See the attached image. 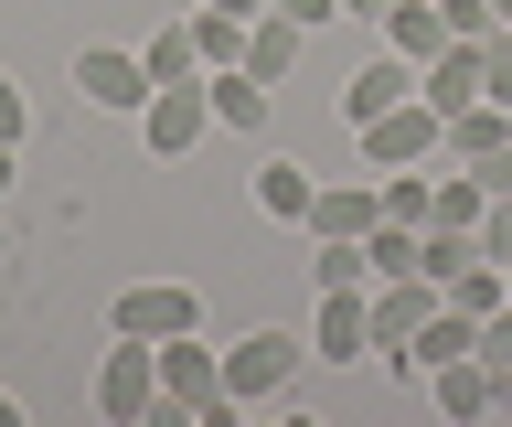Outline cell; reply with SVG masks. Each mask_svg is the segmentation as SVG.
<instances>
[{
	"instance_id": "cell-27",
	"label": "cell",
	"mask_w": 512,
	"mask_h": 427,
	"mask_svg": "<svg viewBox=\"0 0 512 427\" xmlns=\"http://www.w3.org/2000/svg\"><path fill=\"white\" fill-rule=\"evenodd\" d=\"M22 129H32V107H22V86H11V65H0V139L22 150Z\"/></svg>"
},
{
	"instance_id": "cell-12",
	"label": "cell",
	"mask_w": 512,
	"mask_h": 427,
	"mask_svg": "<svg viewBox=\"0 0 512 427\" xmlns=\"http://www.w3.org/2000/svg\"><path fill=\"white\" fill-rule=\"evenodd\" d=\"M406 97H416V65L406 54H374V65L342 75V129H374L384 107H406Z\"/></svg>"
},
{
	"instance_id": "cell-3",
	"label": "cell",
	"mask_w": 512,
	"mask_h": 427,
	"mask_svg": "<svg viewBox=\"0 0 512 427\" xmlns=\"http://www.w3.org/2000/svg\"><path fill=\"white\" fill-rule=\"evenodd\" d=\"M352 139H363V171H416V161L448 150V118L427 97H406V107H384L374 129H352Z\"/></svg>"
},
{
	"instance_id": "cell-15",
	"label": "cell",
	"mask_w": 512,
	"mask_h": 427,
	"mask_svg": "<svg viewBox=\"0 0 512 427\" xmlns=\"http://www.w3.org/2000/svg\"><path fill=\"white\" fill-rule=\"evenodd\" d=\"M203 86H214V129H267V75H246V65H203Z\"/></svg>"
},
{
	"instance_id": "cell-9",
	"label": "cell",
	"mask_w": 512,
	"mask_h": 427,
	"mask_svg": "<svg viewBox=\"0 0 512 427\" xmlns=\"http://www.w3.org/2000/svg\"><path fill=\"white\" fill-rule=\"evenodd\" d=\"M107 331H139V342H171V331H203V299L182 278H150V289H118Z\"/></svg>"
},
{
	"instance_id": "cell-18",
	"label": "cell",
	"mask_w": 512,
	"mask_h": 427,
	"mask_svg": "<svg viewBox=\"0 0 512 427\" xmlns=\"http://www.w3.org/2000/svg\"><path fill=\"white\" fill-rule=\"evenodd\" d=\"M459 353H480V321L470 310H427V331H416V385H427V374H438V363H459Z\"/></svg>"
},
{
	"instance_id": "cell-24",
	"label": "cell",
	"mask_w": 512,
	"mask_h": 427,
	"mask_svg": "<svg viewBox=\"0 0 512 427\" xmlns=\"http://www.w3.org/2000/svg\"><path fill=\"white\" fill-rule=\"evenodd\" d=\"M480 363H491V374H502V385H512V299H502V310H491V321H480Z\"/></svg>"
},
{
	"instance_id": "cell-2",
	"label": "cell",
	"mask_w": 512,
	"mask_h": 427,
	"mask_svg": "<svg viewBox=\"0 0 512 427\" xmlns=\"http://www.w3.org/2000/svg\"><path fill=\"white\" fill-rule=\"evenodd\" d=\"M438 310V278H374V353L395 385H416V331Z\"/></svg>"
},
{
	"instance_id": "cell-1",
	"label": "cell",
	"mask_w": 512,
	"mask_h": 427,
	"mask_svg": "<svg viewBox=\"0 0 512 427\" xmlns=\"http://www.w3.org/2000/svg\"><path fill=\"white\" fill-rule=\"evenodd\" d=\"M96 417L107 427H150L160 417V342H139V331L107 342V363H96Z\"/></svg>"
},
{
	"instance_id": "cell-22",
	"label": "cell",
	"mask_w": 512,
	"mask_h": 427,
	"mask_svg": "<svg viewBox=\"0 0 512 427\" xmlns=\"http://www.w3.org/2000/svg\"><path fill=\"white\" fill-rule=\"evenodd\" d=\"M310 278H320V289H374V257H363V246H320Z\"/></svg>"
},
{
	"instance_id": "cell-16",
	"label": "cell",
	"mask_w": 512,
	"mask_h": 427,
	"mask_svg": "<svg viewBox=\"0 0 512 427\" xmlns=\"http://www.w3.org/2000/svg\"><path fill=\"white\" fill-rule=\"evenodd\" d=\"M299 43H310V33H299V22H288L278 0H267V11L246 22V75H267V86H278V75L299 65Z\"/></svg>"
},
{
	"instance_id": "cell-14",
	"label": "cell",
	"mask_w": 512,
	"mask_h": 427,
	"mask_svg": "<svg viewBox=\"0 0 512 427\" xmlns=\"http://www.w3.org/2000/svg\"><path fill=\"white\" fill-rule=\"evenodd\" d=\"M448 43H459V33H448V11H438V0H384V54H406V65H438Z\"/></svg>"
},
{
	"instance_id": "cell-23",
	"label": "cell",
	"mask_w": 512,
	"mask_h": 427,
	"mask_svg": "<svg viewBox=\"0 0 512 427\" xmlns=\"http://www.w3.org/2000/svg\"><path fill=\"white\" fill-rule=\"evenodd\" d=\"M384 214L395 225H427V171H384Z\"/></svg>"
},
{
	"instance_id": "cell-33",
	"label": "cell",
	"mask_w": 512,
	"mask_h": 427,
	"mask_svg": "<svg viewBox=\"0 0 512 427\" xmlns=\"http://www.w3.org/2000/svg\"><path fill=\"white\" fill-rule=\"evenodd\" d=\"M0 427H22V406H11V385H0Z\"/></svg>"
},
{
	"instance_id": "cell-19",
	"label": "cell",
	"mask_w": 512,
	"mask_h": 427,
	"mask_svg": "<svg viewBox=\"0 0 512 427\" xmlns=\"http://www.w3.org/2000/svg\"><path fill=\"white\" fill-rule=\"evenodd\" d=\"M310 193H320V182H310L299 161H256V214H278V225H310Z\"/></svg>"
},
{
	"instance_id": "cell-21",
	"label": "cell",
	"mask_w": 512,
	"mask_h": 427,
	"mask_svg": "<svg viewBox=\"0 0 512 427\" xmlns=\"http://www.w3.org/2000/svg\"><path fill=\"white\" fill-rule=\"evenodd\" d=\"M192 43H203V65H246V22L235 11H192Z\"/></svg>"
},
{
	"instance_id": "cell-34",
	"label": "cell",
	"mask_w": 512,
	"mask_h": 427,
	"mask_svg": "<svg viewBox=\"0 0 512 427\" xmlns=\"http://www.w3.org/2000/svg\"><path fill=\"white\" fill-rule=\"evenodd\" d=\"M491 22H502V33H512V0H491Z\"/></svg>"
},
{
	"instance_id": "cell-20",
	"label": "cell",
	"mask_w": 512,
	"mask_h": 427,
	"mask_svg": "<svg viewBox=\"0 0 512 427\" xmlns=\"http://www.w3.org/2000/svg\"><path fill=\"white\" fill-rule=\"evenodd\" d=\"M139 65H150V86H182V75H203V43H192V22H160V33L139 43Z\"/></svg>"
},
{
	"instance_id": "cell-4",
	"label": "cell",
	"mask_w": 512,
	"mask_h": 427,
	"mask_svg": "<svg viewBox=\"0 0 512 427\" xmlns=\"http://www.w3.org/2000/svg\"><path fill=\"white\" fill-rule=\"evenodd\" d=\"M288 374H299V331H246V342H224V395H235V406L288 395Z\"/></svg>"
},
{
	"instance_id": "cell-13",
	"label": "cell",
	"mask_w": 512,
	"mask_h": 427,
	"mask_svg": "<svg viewBox=\"0 0 512 427\" xmlns=\"http://www.w3.org/2000/svg\"><path fill=\"white\" fill-rule=\"evenodd\" d=\"M416 97L438 107V118H459V107L491 97V75H480V43H448L438 65H416Z\"/></svg>"
},
{
	"instance_id": "cell-35",
	"label": "cell",
	"mask_w": 512,
	"mask_h": 427,
	"mask_svg": "<svg viewBox=\"0 0 512 427\" xmlns=\"http://www.w3.org/2000/svg\"><path fill=\"white\" fill-rule=\"evenodd\" d=\"M0 257H11V225H0Z\"/></svg>"
},
{
	"instance_id": "cell-29",
	"label": "cell",
	"mask_w": 512,
	"mask_h": 427,
	"mask_svg": "<svg viewBox=\"0 0 512 427\" xmlns=\"http://www.w3.org/2000/svg\"><path fill=\"white\" fill-rule=\"evenodd\" d=\"M288 22H299V33H320V22H342V0H278Z\"/></svg>"
},
{
	"instance_id": "cell-30",
	"label": "cell",
	"mask_w": 512,
	"mask_h": 427,
	"mask_svg": "<svg viewBox=\"0 0 512 427\" xmlns=\"http://www.w3.org/2000/svg\"><path fill=\"white\" fill-rule=\"evenodd\" d=\"M203 11H235V22H256V11H267V0H203Z\"/></svg>"
},
{
	"instance_id": "cell-11",
	"label": "cell",
	"mask_w": 512,
	"mask_h": 427,
	"mask_svg": "<svg viewBox=\"0 0 512 427\" xmlns=\"http://www.w3.org/2000/svg\"><path fill=\"white\" fill-rule=\"evenodd\" d=\"M310 353H320V363L374 353V289H320V310H310Z\"/></svg>"
},
{
	"instance_id": "cell-6",
	"label": "cell",
	"mask_w": 512,
	"mask_h": 427,
	"mask_svg": "<svg viewBox=\"0 0 512 427\" xmlns=\"http://www.w3.org/2000/svg\"><path fill=\"white\" fill-rule=\"evenodd\" d=\"M203 129H214V86H203V75H182V86H160V97L139 107V139H150L160 161H182Z\"/></svg>"
},
{
	"instance_id": "cell-26",
	"label": "cell",
	"mask_w": 512,
	"mask_h": 427,
	"mask_svg": "<svg viewBox=\"0 0 512 427\" xmlns=\"http://www.w3.org/2000/svg\"><path fill=\"white\" fill-rule=\"evenodd\" d=\"M480 246L512 267V193H491V214H480Z\"/></svg>"
},
{
	"instance_id": "cell-17",
	"label": "cell",
	"mask_w": 512,
	"mask_h": 427,
	"mask_svg": "<svg viewBox=\"0 0 512 427\" xmlns=\"http://www.w3.org/2000/svg\"><path fill=\"white\" fill-rule=\"evenodd\" d=\"M502 139H512V97H480V107L448 118V161H491Z\"/></svg>"
},
{
	"instance_id": "cell-28",
	"label": "cell",
	"mask_w": 512,
	"mask_h": 427,
	"mask_svg": "<svg viewBox=\"0 0 512 427\" xmlns=\"http://www.w3.org/2000/svg\"><path fill=\"white\" fill-rule=\"evenodd\" d=\"M459 171H480V193H512V139L491 150V161H459Z\"/></svg>"
},
{
	"instance_id": "cell-25",
	"label": "cell",
	"mask_w": 512,
	"mask_h": 427,
	"mask_svg": "<svg viewBox=\"0 0 512 427\" xmlns=\"http://www.w3.org/2000/svg\"><path fill=\"white\" fill-rule=\"evenodd\" d=\"M438 11H448V33H459V43H491V33H502L491 0H438Z\"/></svg>"
},
{
	"instance_id": "cell-31",
	"label": "cell",
	"mask_w": 512,
	"mask_h": 427,
	"mask_svg": "<svg viewBox=\"0 0 512 427\" xmlns=\"http://www.w3.org/2000/svg\"><path fill=\"white\" fill-rule=\"evenodd\" d=\"M342 22H384V0H342Z\"/></svg>"
},
{
	"instance_id": "cell-10",
	"label": "cell",
	"mask_w": 512,
	"mask_h": 427,
	"mask_svg": "<svg viewBox=\"0 0 512 427\" xmlns=\"http://www.w3.org/2000/svg\"><path fill=\"white\" fill-rule=\"evenodd\" d=\"M427 406H438V417H512V385L502 374H491V363L480 353H459V363H438V374H427Z\"/></svg>"
},
{
	"instance_id": "cell-7",
	"label": "cell",
	"mask_w": 512,
	"mask_h": 427,
	"mask_svg": "<svg viewBox=\"0 0 512 427\" xmlns=\"http://www.w3.org/2000/svg\"><path fill=\"white\" fill-rule=\"evenodd\" d=\"M75 97H86V107H118V118H139L160 86H150V65H139V54H118V43H86V54H75Z\"/></svg>"
},
{
	"instance_id": "cell-8",
	"label": "cell",
	"mask_w": 512,
	"mask_h": 427,
	"mask_svg": "<svg viewBox=\"0 0 512 427\" xmlns=\"http://www.w3.org/2000/svg\"><path fill=\"white\" fill-rule=\"evenodd\" d=\"M384 225V182H320L310 193V246H363V235Z\"/></svg>"
},
{
	"instance_id": "cell-5",
	"label": "cell",
	"mask_w": 512,
	"mask_h": 427,
	"mask_svg": "<svg viewBox=\"0 0 512 427\" xmlns=\"http://www.w3.org/2000/svg\"><path fill=\"white\" fill-rule=\"evenodd\" d=\"M160 395H171V406H192V417H214V406H224V342L171 331V342H160Z\"/></svg>"
},
{
	"instance_id": "cell-32",
	"label": "cell",
	"mask_w": 512,
	"mask_h": 427,
	"mask_svg": "<svg viewBox=\"0 0 512 427\" xmlns=\"http://www.w3.org/2000/svg\"><path fill=\"white\" fill-rule=\"evenodd\" d=\"M0 203H11V139H0Z\"/></svg>"
}]
</instances>
